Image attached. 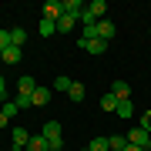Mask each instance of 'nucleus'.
<instances>
[{
	"label": "nucleus",
	"mask_w": 151,
	"mask_h": 151,
	"mask_svg": "<svg viewBox=\"0 0 151 151\" xmlns=\"http://www.w3.org/2000/svg\"><path fill=\"white\" fill-rule=\"evenodd\" d=\"M44 138L50 141V151H60L64 148V138H60V121H44Z\"/></svg>",
	"instance_id": "f257e3e1"
},
{
	"label": "nucleus",
	"mask_w": 151,
	"mask_h": 151,
	"mask_svg": "<svg viewBox=\"0 0 151 151\" xmlns=\"http://www.w3.org/2000/svg\"><path fill=\"white\" fill-rule=\"evenodd\" d=\"M77 47H81V50H87V54H104V50H108V40H101V37H94V40L77 37Z\"/></svg>",
	"instance_id": "f03ea898"
},
{
	"label": "nucleus",
	"mask_w": 151,
	"mask_h": 151,
	"mask_svg": "<svg viewBox=\"0 0 151 151\" xmlns=\"http://www.w3.org/2000/svg\"><path fill=\"white\" fill-rule=\"evenodd\" d=\"M60 14H64V7H60V0H47L44 4V20H60Z\"/></svg>",
	"instance_id": "7ed1b4c3"
},
{
	"label": "nucleus",
	"mask_w": 151,
	"mask_h": 151,
	"mask_svg": "<svg viewBox=\"0 0 151 151\" xmlns=\"http://www.w3.org/2000/svg\"><path fill=\"white\" fill-rule=\"evenodd\" d=\"M124 138H128V145H138L141 151H145V145H148V138H151V134H148V131H141V128H131Z\"/></svg>",
	"instance_id": "20e7f679"
},
{
	"label": "nucleus",
	"mask_w": 151,
	"mask_h": 151,
	"mask_svg": "<svg viewBox=\"0 0 151 151\" xmlns=\"http://www.w3.org/2000/svg\"><path fill=\"white\" fill-rule=\"evenodd\" d=\"M27 145H30L27 128H14V151H27Z\"/></svg>",
	"instance_id": "39448f33"
},
{
	"label": "nucleus",
	"mask_w": 151,
	"mask_h": 151,
	"mask_svg": "<svg viewBox=\"0 0 151 151\" xmlns=\"http://www.w3.org/2000/svg\"><path fill=\"white\" fill-rule=\"evenodd\" d=\"M34 91H37V81H34L30 74H24L20 81H17V94H27V97H30Z\"/></svg>",
	"instance_id": "423d86ee"
},
{
	"label": "nucleus",
	"mask_w": 151,
	"mask_h": 151,
	"mask_svg": "<svg viewBox=\"0 0 151 151\" xmlns=\"http://www.w3.org/2000/svg\"><path fill=\"white\" fill-rule=\"evenodd\" d=\"M77 20H81V17L60 14V20H57V34H67V30H74V27H77Z\"/></svg>",
	"instance_id": "0eeeda50"
},
{
	"label": "nucleus",
	"mask_w": 151,
	"mask_h": 151,
	"mask_svg": "<svg viewBox=\"0 0 151 151\" xmlns=\"http://www.w3.org/2000/svg\"><path fill=\"white\" fill-rule=\"evenodd\" d=\"M111 94L118 97V101H131V87L124 84V81H114V84H111Z\"/></svg>",
	"instance_id": "6e6552de"
},
{
	"label": "nucleus",
	"mask_w": 151,
	"mask_h": 151,
	"mask_svg": "<svg viewBox=\"0 0 151 151\" xmlns=\"http://www.w3.org/2000/svg\"><path fill=\"white\" fill-rule=\"evenodd\" d=\"M60 7H64V14H70V17H81L84 14V4H81V0H60Z\"/></svg>",
	"instance_id": "1a4fd4ad"
},
{
	"label": "nucleus",
	"mask_w": 151,
	"mask_h": 151,
	"mask_svg": "<svg viewBox=\"0 0 151 151\" xmlns=\"http://www.w3.org/2000/svg\"><path fill=\"white\" fill-rule=\"evenodd\" d=\"M97 37H101V40H111V37H114V24L108 20V17L97 20Z\"/></svg>",
	"instance_id": "9d476101"
},
{
	"label": "nucleus",
	"mask_w": 151,
	"mask_h": 151,
	"mask_svg": "<svg viewBox=\"0 0 151 151\" xmlns=\"http://www.w3.org/2000/svg\"><path fill=\"white\" fill-rule=\"evenodd\" d=\"M0 60H4V64H20V47H14V44H10L4 54H0Z\"/></svg>",
	"instance_id": "9b49d317"
},
{
	"label": "nucleus",
	"mask_w": 151,
	"mask_h": 151,
	"mask_svg": "<svg viewBox=\"0 0 151 151\" xmlns=\"http://www.w3.org/2000/svg\"><path fill=\"white\" fill-rule=\"evenodd\" d=\"M30 101H34V108H44V104L50 101V91H47V87H37V91L30 94Z\"/></svg>",
	"instance_id": "f8f14e48"
},
{
	"label": "nucleus",
	"mask_w": 151,
	"mask_h": 151,
	"mask_svg": "<svg viewBox=\"0 0 151 151\" xmlns=\"http://www.w3.org/2000/svg\"><path fill=\"white\" fill-rule=\"evenodd\" d=\"M84 94H87V87H84L81 81H74V84H70V91H67V97H70L74 104H77V101H84Z\"/></svg>",
	"instance_id": "ddd939ff"
},
{
	"label": "nucleus",
	"mask_w": 151,
	"mask_h": 151,
	"mask_svg": "<svg viewBox=\"0 0 151 151\" xmlns=\"http://www.w3.org/2000/svg\"><path fill=\"white\" fill-rule=\"evenodd\" d=\"M27 151H50V141L44 138V134H37V138H30V145H27Z\"/></svg>",
	"instance_id": "4468645a"
},
{
	"label": "nucleus",
	"mask_w": 151,
	"mask_h": 151,
	"mask_svg": "<svg viewBox=\"0 0 151 151\" xmlns=\"http://www.w3.org/2000/svg\"><path fill=\"white\" fill-rule=\"evenodd\" d=\"M114 118H134V104H131V101H118V111H114Z\"/></svg>",
	"instance_id": "2eb2a0df"
},
{
	"label": "nucleus",
	"mask_w": 151,
	"mask_h": 151,
	"mask_svg": "<svg viewBox=\"0 0 151 151\" xmlns=\"http://www.w3.org/2000/svg\"><path fill=\"white\" fill-rule=\"evenodd\" d=\"M10 44H14V47H24V44H27V30H24V27H14L10 30Z\"/></svg>",
	"instance_id": "dca6fc26"
},
{
	"label": "nucleus",
	"mask_w": 151,
	"mask_h": 151,
	"mask_svg": "<svg viewBox=\"0 0 151 151\" xmlns=\"http://www.w3.org/2000/svg\"><path fill=\"white\" fill-rule=\"evenodd\" d=\"M101 108H104V111H108V114H114V111H118V97H114V94L108 91V94H104V97H101Z\"/></svg>",
	"instance_id": "f3484780"
},
{
	"label": "nucleus",
	"mask_w": 151,
	"mask_h": 151,
	"mask_svg": "<svg viewBox=\"0 0 151 151\" xmlns=\"http://www.w3.org/2000/svg\"><path fill=\"white\" fill-rule=\"evenodd\" d=\"M108 145H111V151H124V148H128V138H124V134H111Z\"/></svg>",
	"instance_id": "a211bd4d"
},
{
	"label": "nucleus",
	"mask_w": 151,
	"mask_h": 151,
	"mask_svg": "<svg viewBox=\"0 0 151 151\" xmlns=\"http://www.w3.org/2000/svg\"><path fill=\"white\" fill-rule=\"evenodd\" d=\"M54 34H57V24H54V20H44V17H40V37H54Z\"/></svg>",
	"instance_id": "6ab92c4d"
},
{
	"label": "nucleus",
	"mask_w": 151,
	"mask_h": 151,
	"mask_svg": "<svg viewBox=\"0 0 151 151\" xmlns=\"http://www.w3.org/2000/svg\"><path fill=\"white\" fill-rule=\"evenodd\" d=\"M87 151H111V145H108V138H94L87 145Z\"/></svg>",
	"instance_id": "aec40b11"
},
{
	"label": "nucleus",
	"mask_w": 151,
	"mask_h": 151,
	"mask_svg": "<svg viewBox=\"0 0 151 151\" xmlns=\"http://www.w3.org/2000/svg\"><path fill=\"white\" fill-rule=\"evenodd\" d=\"M138 128H141V131H148V134H151V108H148L145 114H141V121H138Z\"/></svg>",
	"instance_id": "412c9836"
},
{
	"label": "nucleus",
	"mask_w": 151,
	"mask_h": 151,
	"mask_svg": "<svg viewBox=\"0 0 151 151\" xmlns=\"http://www.w3.org/2000/svg\"><path fill=\"white\" fill-rule=\"evenodd\" d=\"M0 111H4V114H7V118H14V114H17V111H20V108H17V104H14V101H4V104H0Z\"/></svg>",
	"instance_id": "4be33fe9"
},
{
	"label": "nucleus",
	"mask_w": 151,
	"mask_h": 151,
	"mask_svg": "<svg viewBox=\"0 0 151 151\" xmlns=\"http://www.w3.org/2000/svg\"><path fill=\"white\" fill-rule=\"evenodd\" d=\"M14 104H17V108H20V111H24V108H34V101H30L27 94H17V101H14Z\"/></svg>",
	"instance_id": "5701e85b"
},
{
	"label": "nucleus",
	"mask_w": 151,
	"mask_h": 151,
	"mask_svg": "<svg viewBox=\"0 0 151 151\" xmlns=\"http://www.w3.org/2000/svg\"><path fill=\"white\" fill-rule=\"evenodd\" d=\"M70 84H74L70 77H57V81H54V87H57V91H70Z\"/></svg>",
	"instance_id": "b1692460"
},
{
	"label": "nucleus",
	"mask_w": 151,
	"mask_h": 151,
	"mask_svg": "<svg viewBox=\"0 0 151 151\" xmlns=\"http://www.w3.org/2000/svg\"><path fill=\"white\" fill-rule=\"evenodd\" d=\"M10 47V30H0V54Z\"/></svg>",
	"instance_id": "393cba45"
},
{
	"label": "nucleus",
	"mask_w": 151,
	"mask_h": 151,
	"mask_svg": "<svg viewBox=\"0 0 151 151\" xmlns=\"http://www.w3.org/2000/svg\"><path fill=\"white\" fill-rule=\"evenodd\" d=\"M97 37V24H94V27H84V40H94Z\"/></svg>",
	"instance_id": "a878e982"
},
{
	"label": "nucleus",
	"mask_w": 151,
	"mask_h": 151,
	"mask_svg": "<svg viewBox=\"0 0 151 151\" xmlns=\"http://www.w3.org/2000/svg\"><path fill=\"white\" fill-rule=\"evenodd\" d=\"M7 97V81H4V74H0V101Z\"/></svg>",
	"instance_id": "bb28decb"
},
{
	"label": "nucleus",
	"mask_w": 151,
	"mask_h": 151,
	"mask_svg": "<svg viewBox=\"0 0 151 151\" xmlns=\"http://www.w3.org/2000/svg\"><path fill=\"white\" fill-rule=\"evenodd\" d=\"M7 121H10V118H7L4 111H0V128H7Z\"/></svg>",
	"instance_id": "cd10ccee"
},
{
	"label": "nucleus",
	"mask_w": 151,
	"mask_h": 151,
	"mask_svg": "<svg viewBox=\"0 0 151 151\" xmlns=\"http://www.w3.org/2000/svg\"><path fill=\"white\" fill-rule=\"evenodd\" d=\"M124 151H141V148H138V145H128V148H124Z\"/></svg>",
	"instance_id": "c85d7f7f"
},
{
	"label": "nucleus",
	"mask_w": 151,
	"mask_h": 151,
	"mask_svg": "<svg viewBox=\"0 0 151 151\" xmlns=\"http://www.w3.org/2000/svg\"><path fill=\"white\" fill-rule=\"evenodd\" d=\"M145 151H151V138H148V145H145Z\"/></svg>",
	"instance_id": "c756f323"
},
{
	"label": "nucleus",
	"mask_w": 151,
	"mask_h": 151,
	"mask_svg": "<svg viewBox=\"0 0 151 151\" xmlns=\"http://www.w3.org/2000/svg\"><path fill=\"white\" fill-rule=\"evenodd\" d=\"M81 151H87V148H81Z\"/></svg>",
	"instance_id": "7c9ffc66"
}]
</instances>
